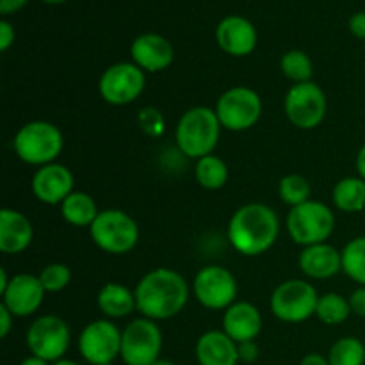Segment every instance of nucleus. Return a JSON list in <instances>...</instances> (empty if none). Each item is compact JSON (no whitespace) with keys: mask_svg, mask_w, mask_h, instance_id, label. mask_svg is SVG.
I'll return each mask as SVG.
<instances>
[{"mask_svg":"<svg viewBox=\"0 0 365 365\" xmlns=\"http://www.w3.org/2000/svg\"><path fill=\"white\" fill-rule=\"evenodd\" d=\"M138 312L155 323L178 316L185 309L191 285L178 271L157 267L143 274L134 287Z\"/></svg>","mask_w":365,"mask_h":365,"instance_id":"1","label":"nucleus"},{"mask_svg":"<svg viewBox=\"0 0 365 365\" xmlns=\"http://www.w3.org/2000/svg\"><path fill=\"white\" fill-rule=\"evenodd\" d=\"M280 235V217L266 203H246L232 214L227 237L232 248L245 257L269 252Z\"/></svg>","mask_w":365,"mask_h":365,"instance_id":"2","label":"nucleus"},{"mask_svg":"<svg viewBox=\"0 0 365 365\" xmlns=\"http://www.w3.org/2000/svg\"><path fill=\"white\" fill-rule=\"evenodd\" d=\"M221 130L223 127L212 107H191L182 114L175 127L178 152L192 160L210 155L220 143Z\"/></svg>","mask_w":365,"mask_h":365,"instance_id":"3","label":"nucleus"},{"mask_svg":"<svg viewBox=\"0 0 365 365\" xmlns=\"http://www.w3.org/2000/svg\"><path fill=\"white\" fill-rule=\"evenodd\" d=\"M64 148V135L57 125L34 120L21 125L13 139V150L21 163L41 168L57 163Z\"/></svg>","mask_w":365,"mask_h":365,"instance_id":"4","label":"nucleus"},{"mask_svg":"<svg viewBox=\"0 0 365 365\" xmlns=\"http://www.w3.org/2000/svg\"><path fill=\"white\" fill-rule=\"evenodd\" d=\"M138 223L130 214L120 209L100 210L95 223L89 227V237L98 250L109 255L130 253L139 242Z\"/></svg>","mask_w":365,"mask_h":365,"instance_id":"5","label":"nucleus"},{"mask_svg":"<svg viewBox=\"0 0 365 365\" xmlns=\"http://www.w3.org/2000/svg\"><path fill=\"white\" fill-rule=\"evenodd\" d=\"M285 227L289 237L302 248L328 242L335 230V214L327 203L309 200L289 210Z\"/></svg>","mask_w":365,"mask_h":365,"instance_id":"6","label":"nucleus"},{"mask_svg":"<svg viewBox=\"0 0 365 365\" xmlns=\"http://www.w3.org/2000/svg\"><path fill=\"white\" fill-rule=\"evenodd\" d=\"M317 302L319 294L310 282L292 278L274 287L269 307L273 316L282 323L298 324L316 316Z\"/></svg>","mask_w":365,"mask_h":365,"instance_id":"7","label":"nucleus"},{"mask_svg":"<svg viewBox=\"0 0 365 365\" xmlns=\"http://www.w3.org/2000/svg\"><path fill=\"white\" fill-rule=\"evenodd\" d=\"M214 110L225 130L246 132L259 123L264 106L255 89L248 86H234L221 93Z\"/></svg>","mask_w":365,"mask_h":365,"instance_id":"8","label":"nucleus"},{"mask_svg":"<svg viewBox=\"0 0 365 365\" xmlns=\"http://www.w3.org/2000/svg\"><path fill=\"white\" fill-rule=\"evenodd\" d=\"M284 110L292 127L299 130H314L327 118V93L314 81L292 84L285 93Z\"/></svg>","mask_w":365,"mask_h":365,"instance_id":"9","label":"nucleus"},{"mask_svg":"<svg viewBox=\"0 0 365 365\" xmlns=\"http://www.w3.org/2000/svg\"><path fill=\"white\" fill-rule=\"evenodd\" d=\"M163 351V331L146 317L130 321L121 330V360L125 365H153Z\"/></svg>","mask_w":365,"mask_h":365,"instance_id":"10","label":"nucleus"},{"mask_svg":"<svg viewBox=\"0 0 365 365\" xmlns=\"http://www.w3.org/2000/svg\"><path fill=\"white\" fill-rule=\"evenodd\" d=\"M25 341L31 355L53 364L66 355L71 342V331L63 317L43 314L31 323Z\"/></svg>","mask_w":365,"mask_h":365,"instance_id":"11","label":"nucleus"},{"mask_svg":"<svg viewBox=\"0 0 365 365\" xmlns=\"http://www.w3.org/2000/svg\"><path fill=\"white\" fill-rule=\"evenodd\" d=\"M191 291L196 302L207 310H227L237 302L239 285L232 271L223 266H205L195 274Z\"/></svg>","mask_w":365,"mask_h":365,"instance_id":"12","label":"nucleus"},{"mask_svg":"<svg viewBox=\"0 0 365 365\" xmlns=\"http://www.w3.org/2000/svg\"><path fill=\"white\" fill-rule=\"evenodd\" d=\"M146 73L134 63H116L103 70L98 81L100 96L110 106H128L143 95Z\"/></svg>","mask_w":365,"mask_h":365,"instance_id":"13","label":"nucleus"},{"mask_svg":"<svg viewBox=\"0 0 365 365\" xmlns=\"http://www.w3.org/2000/svg\"><path fill=\"white\" fill-rule=\"evenodd\" d=\"M77 346L88 364H113L121 355V330L110 319L91 321L78 335Z\"/></svg>","mask_w":365,"mask_h":365,"instance_id":"14","label":"nucleus"},{"mask_svg":"<svg viewBox=\"0 0 365 365\" xmlns=\"http://www.w3.org/2000/svg\"><path fill=\"white\" fill-rule=\"evenodd\" d=\"M45 289L39 282L38 274L20 273L11 277L9 285L0 294L2 305L14 317L34 316L45 302Z\"/></svg>","mask_w":365,"mask_h":365,"instance_id":"15","label":"nucleus"},{"mask_svg":"<svg viewBox=\"0 0 365 365\" xmlns=\"http://www.w3.org/2000/svg\"><path fill=\"white\" fill-rule=\"evenodd\" d=\"M31 189L38 202L45 205H61L75 191V177L64 164H46L36 170Z\"/></svg>","mask_w":365,"mask_h":365,"instance_id":"16","label":"nucleus"},{"mask_svg":"<svg viewBox=\"0 0 365 365\" xmlns=\"http://www.w3.org/2000/svg\"><path fill=\"white\" fill-rule=\"evenodd\" d=\"M216 41L225 53L232 57H246L257 48L259 34L248 18L230 14L216 27Z\"/></svg>","mask_w":365,"mask_h":365,"instance_id":"17","label":"nucleus"},{"mask_svg":"<svg viewBox=\"0 0 365 365\" xmlns=\"http://www.w3.org/2000/svg\"><path fill=\"white\" fill-rule=\"evenodd\" d=\"M132 63L145 73H157L171 66L175 59V48L170 39L155 32H145L138 36L130 45Z\"/></svg>","mask_w":365,"mask_h":365,"instance_id":"18","label":"nucleus"},{"mask_svg":"<svg viewBox=\"0 0 365 365\" xmlns=\"http://www.w3.org/2000/svg\"><path fill=\"white\" fill-rule=\"evenodd\" d=\"M223 328L221 330L234 339L237 344L242 342L255 341L262 331V314L253 303L250 302H235L223 312L221 319Z\"/></svg>","mask_w":365,"mask_h":365,"instance_id":"19","label":"nucleus"},{"mask_svg":"<svg viewBox=\"0 0 365 365\" xmlns=\"http://www.w3.org/2000/svg\"><path fill=\"white\" fill-rule=\"evenodd\" d=\"M298 266L312 280H328L342 271V252L328 242L305 246L298 257Z\"/></svg>","mask_w":365,"mask_h":365,"instance_id":"20","label":"nucleus"},{"mask_svg":"<svg viewBox=\"0 0 365 365\" xmlns=\"http://www.w3.org/2000/svg\"><path fill=\"white\" fill-rule=\"evenodd\" d=\"M34 239L32 221L16 209L0 210V252L4 255L24 253Z\"/></svg>","mask_w":365,"mask_h":365,"instance_id":"21","label":"nucleus"},{"mask_svg":"<svg viewBox=\"0 0 365 365\" xmlns=\"http://www.w3.org/2000/svg\"><path fill=\"white\" fill-rule=\"evenodd\" d=\"M200 365H237V342L228 337L223 330H210L200 335L195 348Z\"/></svg>","mask_w":365,"mask_h":365,"instance_id":"22","label":"nucleus"},{"mask_svg":"<svg viewBox=\"0 0 365 365\" xmlns=\"http://www.w3.org/2000/svg\"><path fill=\"white\" fill-rule=\"evenodd\" d=\"M96 305H98L100 312L106 316V319L110 321L123 319V317L138 312L134 289H128L120 282L103 284L96 294Z\"/></svg>","mask_w":365,"mask_h":365,"instance_id":"23","label":"nucleus"},{"mask_svg":"<svg viewBox=\"0 0 365 365\" xmlns=\"http://www.w3.org/2000/svg\"><path fill=\"white\" fill-rule=\"evenodd\" d=\"M59 207L63 220L77 228H89L100 214L95 198L82 191L71 192Z\"/></svg>","mask_w":365,"mask_h":365,"instance_id":"24","label":"nucleus"},{"mask_svg":"<svg viewBox=\"0 0 365 365\" xmlns=\"http://www.w3.org/2000/svg\"><path fill=\"white\" fill-rule=\"evenodd\" d=\"M335 207L344 214H356L365 209V180L362 177H346L335 184L331 192Z\"/></svg>","mask_w":365,"mask_h":365,"instance_id":"25","label":"nucleus"},{"mask_svg":"<svg viewBox=\"0 0 365 365\" xmlns=\"http://www.w3.org/2000/svg\"><path fill=\"white\" fill-rule=\"evenodd\" d=\"M228 177H230V170H228V164L221 157L210 153V155L196 160L195 178L202 189L220 191L227 185Z\"/></svg>","mask_w":365,"mask_h":365,"instance_id":"26","label":"nucleus"},{"mask_svg":"<svg viewBox=\"0 0 365 365\" xmlns=\"http://www.w3.org/2000/svg\"><path fill=\"white\" fill-rule=\"evenodd\" d=\"M351 316L349 299L339 292H327L319 296L316 317L327 327H339Z\"/></svg>","mask_w":365,"mask_h":365,"instance_id":"27","label":"nucleus"},{"mask_svg":"<svg viewBox=\"0 0 365 365\" xmlns=\"http://www.w3.org/2000/svg\"><path fill=\"white\" fill-rule=\"evenodd\" d=\"M342 273L365 287V235L351 239L342 248Z\"/></svg>","mask_w":365,"mask_h":365,"instance_id":"28","label":"nucleus"},{"mask_svg":"<svg viewBox=\"0 0 365 365\" xmlns=\"http://www.w3.org/2000/svg\"><path fill=\"white\" fill-rule=\"evenodd\" d=\"M280 70L292 84H302L312 81L314 63L303 50H289L280 57Z\"/></svg>","mask_w":365,"mask_h":365,"instance_id":"29","label":"nucleus"},{"mask_svg":"<svg viewBox=\"0 0 365 365\" xmlns=\"http://www.w3.org/2000/svg\"><path fill=\"white\" fill-rule=\"evenodd\" d=\"M278 198L291 209L312 200V185H310L309 178L299 173L282 177V180L278 182Z\"/></svg>","mask_w":365,"mask_h":365,"instance_id":"30","label":"nucleus"},{"mask_svg":"<svg viewBox=\"0 0 365 365\" xmlns=\"http://www.w3.org/2000/svg\"><path fill=\"white\" fill-rule=\"evenodd\" d=\"M330 365H364L365 346L356 337H342L335 342L328 353Z\"/></svg>","mask_w":365,"mask_h":365,"instance_id":"31","label":"nucleus"},{"mask_svg":"<svg viewBox=\"0 0 365 365\" xmlns=\"http://www.w3.org/2000/svg\"><path fill=\"white\" fill-rule=\"evenodd\" d=\"M38 278L45 292H61L70 285L71 269L63 262H52L39 271Z\"/></svg>","mask_w":365,"mask_h":365,"instance_id":"32","label":"nucleus"},{"mask_svg":"<svg viewBox=\"0 0 365 365\" xmlns=\"http://www.w3.org/2000/svg\"><path fill=\"white\" fill-rule=\"evenodd\" d=\"M139 125L150 135H159L164 128V120L157 109H145L139 114Z\"/></svg>","mask_w":365,"mask_h":365,"instance_id":"33","label":"nucleus"},{"mask_svg":"<svg viewBox=\"0 0 365 365\" xmlns=\"http://www.w3.org/2000/svg\"><path fill=\"white\" fill-rule=\"evenodd\" d=\"M349 307H351V314L359 317H365V287L359 285L355 291L349 294Z\"/></svg>","mask_w":365,"mask_h":365,"instance_id":"34","label":"nucleus"},{"mask_svg":"<svg viewBox=\"0 0 365 365\" xmlns=\"http://www.w3.org/2000/svg\"><path fill=\"white\" fill-rule=\"evenodd\" d=\"M14 38H16V31L13 25L7 20L0 21V52H7L13 46Z\"/></svg>","mask_w":365,"mask_h":365,"instance_id":"35","label":"nucleus"},{"mask_svg":"<svg viewBox=\"0 0 365 365\" xmlns=\"http://www.w3.org/2000/svg\"><path fill=\"white\" fill-rule=\"evenodd\" d=\"M237 349H239V362L253 364L257 359H259V346H257L255 341L237 344Z\"/></svg>","mask_w":365,"mask_h":365,"instance_id":"36","label":"nucleus"},{"mask_svg":"<svg viewBox=\"0 0 365 365\" xmlns=\"http://www.w3.org/2000/svg\"><path fill=\"white\" fill-rule=\"evenodd\" d=\"M349 32H351L355 38L359 39H365V11H359V13L353 14L349 18Z\"/></svg>","mask_w":365,"mask_h":365,"instance_id":"37","label":"nucleus"},{"mask_svg":"<svg viewBox=\"0 0 365 365\" xmlns=\"http://www.w3.org/2000/svg\"><path fill=\"white\" fill-rule=\"evenodd\" d=\"M16 317L13 316V314L9 312V310L6 309V307L0 303V337L6 339L7 335H9L11 328H13V323Z\"/></svg>","mask_w":365,"mask_h":365,"instance_id":"38","label":"nucleus"},{"mask_svg":"<svg viewBox=\"0 0 365 365\" xmlns=\"http://www.w3.org/2000/svg\"><path fill=\"white\" fill-rule=\"evenodd\" d=\"M27 2L29 0H0V14H2V16H7V14L16 13V11H20Z\"/></svg>","mask_w":365,"mask_h":365,"instance_id":"39","label":"nucleus"},{"mask_svg":"<svg viewBox=\"0 0 365 365\" xmlns=\"http://www.w3.org/2000/svg\"><path fill=\"white\" fill-rule=\"evenodd\" d=\"M299 365H330V362H328V356L319 355V353H309L303 356Z\"/></svg>","mask_w":365,"mask_h":365,"instance_id":"40","label":"nucleus"},{"mask_svg":"<svg viewBox=\"0 0 365 365\" xmlns=\"http://www.w3.org/2000/svg\"><path fill=\"white\" fill-rule=\"evenodd\" d=\"M356 171H359V177H362L365 180V143L362 146H360L359 153H356Z\"/></svg>","mask_w":365,"mask_h":365,"instance_id":"41","label":"nucleus"},{"mask_svg":"<svg viewBox=\"0 0 365 365\" xmlns=\"http://www.w3.org/2000/svg\"><path fill=\"white\" fill-rule=\"evenodd\" d=\"M9 282H11V277L7 274V269L6 267H0V294L6 291V287L9 285Z\"/></svg>","mask_w":365,"mask_h":365,"instance_id":"42","label":"nucleus"},{"mask_svg":"<svg viewBox=\"0 0 365 365\" xmlns=\"http://www.w3.org/2000/svg\"><path fill=\"white\" fill-rule=\"evenodd\" d=\"M20 365H50V362H46V360L39 359V356L31 355V356H27V359L21 360Z\"/></svg>","mask_w":365,"mask_h":365,"instance_id":"43","label":"nucleus"},{"mask_svg":"<svg viewBox=\"0 0 365 365\" xmlns=\"http://www.w3.org/2000/svg\"><path fill=\"white\" fill-rule=\"evenodd\" d=\"M52 365H81V364L73 362V360H68V359H61V360H57V362H53Z\"/></svg>","mask_w":365,"mask_h":365,"instance_id":"44","label":"nucleus"},{"mask_svg":"<svg viewBox=\"0 0 365 365\" xmlns=\"http://www.w3.org/2000/svg\"><path fill=\"white\" fill-rule=\"evenodd\" d=\"M153 365H177V364H175V362H171V360H164V359H159V360H157V362L153 364Z\"/></svg>","mask_w":365,"mask_h":365,"instance_id":"45","label":"nucleus"},{"mask_svg":"<svg viewBox=\"0 0 365 365\" xmlns=\"http://www.w3.org/2000/svg\"><path fill=\"white\" fill-rule=\"evenodd\" d=\"M41 2H45V4H63V2H66V0H41Z\"/></svg>","mask_w":365,"mask_h":365,"instance_id":"46","label":"nucleus"},{"mask_svg":"<svg viewBox=\"0 0 365 365\" xmlns=\"http://www.w3.org/2000/svg\"><path fill=\"white\" fill-rule=\"evenodd\" d=\"M107 365H113V364H107Z\"/></svg>","mask_w":365,"mask_h":365,"instance_id":"47","label":"nucleus"}]
</instances>
